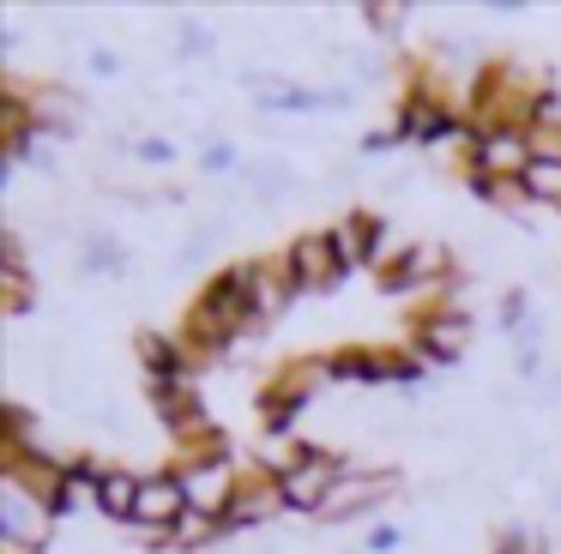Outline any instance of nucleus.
Here are the masks:
<instances>
[{"mask_svg":"<svg viewBox=\"0 0 561 554\" xmlns=\"http://www.w3.org/2000/svg\"><path fill=\"white\" fill-rule=\"evenodd\" d=\"M495 554H549V542L537 536V530L513 524V530H501V536H495Z\"/></svg>","mask_w":561,"mask_h":554,"instance_id":"f3484780","label":"nucleus"},{"mask_svg":"<svg viewBox=\"0 0 561 554\" xmlns=\"http://www.w3.org/2000/svg\"><path fill=\"white\" fill-rule=\"evenodd\" d=\"M447 265H453V253L440 247V241H416V247H404V259L392 265L380 284L387 289H416V284H440L447 277Z\"/></svg>","mask_w":561,"mask_h":554,"instance_id":"9b49d317","label":"nucleus"},{"mask_svg":"<svg viewBox=\"0 0 561 554\" xmlns=\"http://www.w3.org/2000/svg\"><path fill=\"white\" fill-rule=\"evenodd\" d=\"M224 518H206V512H187L182 524H175V542H182V549H206V542H218L224 536Z\"/></svg>","mask_w":561,"mask_h":554,"instance_id":"dca6fc26","label":"nucleus"},{"mask_svg":"<svg viewBox=\"0 0 561 554\" xmlns=\"http://www.w3.org/2000/svg\"><path fill=\"white\" fill-rule=\"evenodd\" d=\"M525 193H531V205H561V163L556 157H531V169H525Z\"/></svg>","mask_w":561,"mask_h":554,"instance_id":"2eb2a0df","label":"nucleus"},{"mask_svg":"<svg viewBox=\"0 0 561 554\" xmlns=\"http://www.w3.org/2000/svg\"><path fill=\"white\" fill-rule=\"evenodd\" d=\"M465 344H471V320L453 308H435L416 320V356L423 361H459Z\"/></svg>","mask_w":561,"mask_h":554,"instance_id":"423d86ee","label":"nucleus"},{"mask_svg":"<svg viewBox=\"0 0 561 554\" xmlns=\"http://www.w3.org/2000/svg\"><path fill=\"white\" fill-rule=\"evenodd\" d=\"M182 476V494H187V512H206V518H230L236 506V488H242V476H236L230 452L224 458H194V464L175 470Z\"/></svg>","mask_w":561,"mask_h":554,"instance_id":"f03ea898","label":"nucleus"},{"mask_svg":"<svg viewBox=\"0 0 561 554\" xmlns=\"http://www.w3.org/2000/svg\"><path fill=\"white\" fill-rule=\"evenodd\" d=\"M49 518L37 500H25L19 488H0V542H19V549H43L49 536Z\"/></svg>","mask_w":561,"mask_h":554,"instance_id":"1a4fd4ad","label":"nucleus"},{"mask_svg":"<svg viewBox=\"0 0 561 554\" xmlns=\"http://www.w3.org/2000/svg\"><path fill=\"white\" fill-rule=\"evenodd\" d=\"M0 482L19 488L25 500H37L43 512H61L67 500V464H55L49 452H7L0 458Z\"/></svg>","mask_w":561,"mask_h":554,"instance_id":"7ed1b4c3","label":"nucleus"},{"mask_svg":"<svg viewBox=\"0 0 561 554\" xmlns=\"http://www.w3.org/2000/svg\"><path fill=\"white\" fill-rule=\"evenodd\" d=\"M139 157H146V163H170V145H163V139H146V145H139Z\"/></svg>","mask_w":561,"mask_h":554,"instance_id":"aec40b11","label":"nucleus"},{"mask_svg":"<svg viewBox=\"0 0 561 554\" xmlns=\"http://www.w3.org/2000/svg\"><path fill=\"white\" fill-rule=\"evenodd\" d=\"M0 289H7V308L13 313H25L37 301V284L25 272V241L19 235H7V247H0Z\"/></svg>","mask_w":561,"mask_h":554,"instance_id":"f8f14e48","label":"nucleus"},{"mask_svg":"<svg viewBox=\"0 0 561 554\" xmlns=\"http://www.w3.org/2000/svg\"><path fill=\"white\" fill-rule=\"evenodd\" d=\"M368 549H375V554H387V549H399V530H375V536H368Z\"/></svg>","mask_w":561,"mask_h":554,"instance_id":"412c9836","label":"nucleus"},{"mask_svg":"<svg viewBox=\"0 0 561 554\" xmlns=\"http://www.w3.org/2000/svg\"><path fill=\"white\" fill-rule=\"evenodd\" d=\"M314 452V446H302V440H284V434H266V440L254 446V458H260V470H266V476H290L296 464H302V458Z\"/></svg>","mask_w":561,"mask_h":554,"instance_id":"4468645a","label":"nucleus"},{"mask_svg":"<svg viewBox=\"0 0 561 554\" xmlns=\"http://www.w3.org/2000/svg\"><path fill=\"white\" fill-rule=\"evenodd\" d=\"M399 494V476H380V470H363V476H344L339 482V494L327 500V518H363V512H375L380 500H392Z\"/></svg>","mask_w":561,"mask_h":554,"instance_id":"6e6552de","label":"nucleus"},{"mask_svg":"<svg viewBox=\"0 0 561 554\" xmlns=\"http://www.w3.org/2000/svg\"><path fill=\"white\" fill-rule=\"evenodd\" d=\"M399 19H404L399 7H368V24H375V31H399Z\"/></svg>","mask_w":561,"mask_h":554,"instance_id":"6ab92c4d","label":"nucleus"},{"mask_svg":"<svg viewBox=\"0 0 561 554\" xmlns=\"http://www.w3.org/2000/svg\"><path fill=\"white\" fill-rule=\"evenodd\" d=\"M206 43H211V36L199 31V24H182V48H206Z\"/></svg>","mask_w":561,"mask_h":554,"instance_id":"5701e85b","label":"nucleus"},{"mask_svg":"<svg viewBox=\"0 0 561 554\" xmlns=\"http://www.w3.org/2000/svg\"><path fill=\"white\" fill-rule=\"evenodd\" d=\"M242 277H248L254 320H272V313L290 308V296H302V289H296V277H290V265H284V253H278V259H260V265H242Z\"/></svg>","mask_w":561,"mask_h":554,"instance_id":"0eeeda50","label":"nucleus"},{"mask_svg":"<svg viewBox=\"0 0 561 554\" xmlns=\"http://www.w3.org/2000/svg\"><path fill=\"white\" fill-rule=\"evenodd\" d=\"M284 265H290V277H296V289H302V296H314V289H332L344 272H351V265H344V253H339V241H332V229H327V235L290 241Z\"/></svg>","mask_w":561,"mask_h":554,"instance_id":"39448f33","label":"nucleus"},{"mask_svg":"<svg viewBox=\"0 0 561 554\" xmlns=\"http://www.w3.org/2000/svg\"><path fill=\"white\" fill-rule=\"evenodd\" d=\"M91 72H115V55H110V48H91Z\"/></svg>","mask_w":561,"mask_h":554,"instance_id":"b1692460","label":"nucleus"},{"mask_svg":"<svg viewBox=\"0 0 561 554\" xmlns=\"http://www.w3.org/2000/svg\"><path fill=\"white\" fill-rule=\"evenodd\" d=\"M139 488H146V476H134V470H103V476H98V512L127 518V524H134Z\"/></svg>","mask_w":561,"mask_h":554,"instance_id":"ddd939ff","label":"nucleus"},{"mask_svg":"<svg viewBox=\"0 0 561 554\" xmlns=\"http://www.w3.org/2000/svg\"><path fill=\"white\" fill-rule=\"evenodd\" d=\"M284 482L278 476H266V470H254V476H242V488H236V506H230V518L224 524H266V518H278L284 512Z\"/></svg>","mask_w":561,"mask_h":554,"instance_id":"9d476101","label":"nucleus"},{"mask_svg":"<svg viewBox=\"0 0 561 554\" xmlns=\"http://www.w3.org/2000/svg\"><path fill=\"white\" fill-rule=\"evenodd\" d=\"M122 265V253H115V241H91V253H85V272H115Z\"/></svg>","mask_w":561,"mask_h":554,"instance_id":"a211bd4d","label":"nucleus"},{"mask_svg":"<svg viewBox=\"0 0 561 554\" xmlns=\"http://www.w3.org/2000/svg\"><path fill=\"white\" fill-rule=\"evenodd\" d=\"M230 163H236L230 145H211V151H206V169H230Z\"/></svg>","mask_w":561,"mask_h":554,"instance_id":"4be33fe9","label":"nucleus"},{"mask_svg":"<svg viewBox=\"0 0 561 554\" xmlns=\"http://www.w3.org/2000/svg\"><path fill=\"white\" fill-rule=\"evenodd\" d=\"M351 476V470H344V458H332V452H308L302 464L290 470V476H284V500L296 506V512H327V500L332 494H339V482Z\"/></svg>","mask_w":561,"mask_h":554,"instance_id":"20e7f679","label":"nucleus"},{"mask_svg":"<svg viewBox=\"0 0 561 554\" xmlns=\"http://www.w3.org/2000/svg\"><path fill=\"white\" fill-rule=\"evenodd\" d=\"M254 325V301H248V277H242V265H230L224 277H211L206 284V296L187 308V337L182 344H194V349H211L218 356L224 344H236V337Z\"/></svg>","mask_w":561,"mask_h":554,"instance_id":"f257e3e1","label":"nucleus"}]
</instances>
